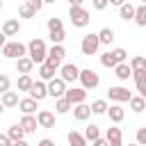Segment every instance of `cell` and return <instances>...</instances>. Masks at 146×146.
<instances>
[{"label":"cell","mask_w":146,"mask_h":146,"mask_svg":"<svg viewBox=\"0 0 146 146\" xmlns=\"http://www.w3.org/2000/svg\"><path fill=\"white\" fill-rule=\"evenodd\" d=\"M68 18H71L73 27H87L89 25V11L82 7V0H71Z\"/></svg>","instance_id":"1"},{"label":"cell","mask_w":146,"mask_h":146,"mask_svg":"<svg viewBox=\"0 0 146 146\" xmlns=\"http://www.w3.org/2000/svg\"><path fill=\"white\" fill-rule=\"evenodd\" d=\"M27 57L34 62V64H46V57H48V48H46V41L43 39H32L27 43Z\"/></svg>","instance_id":"2"},{"label":"cell","mask_w":146,"mask_h":146,"mask_svg":"<svg viewBox=\"0 0 146 146\" xmlns=\"http://www.w3.org/2000/svg\"><path fill=\"white\" fill-rule=\"evenodd\" d=\"M125 59H128L125 48H114V50H107L105 55H100V64L105 68H116L119 64H125Z\"/></svg>","instance_id":"3"},{"label":"cell","mask_w":146,"mask_h":146,"mask_svg":"<svg viewBox=\"0 0 146 146\" xmlns=\"http://www.w3.org/2000/svg\"><path fill=\"white\" fill-rule=\"evenodd\" d=\"M2 55L7 57V59H23V57H27V46L25 43H21V41H9L5 48H2Z\"/></svg>","instance_id":"4"},{"label":"cell","mask_w":146,"mask_h":146,"mask_svg":"<svg viewBox=\"0 0 146 146\" xmlns=\"http://www.w3.org/2000/svg\"><path fill=\"white\" fill-rule=\"evenodd\" d=\"M80 82H82V89L84 91H91L100 84V78L94 68H80Z\"/></svg>","instance_id":"5"},{"label":"cell","mask_w":146,"mask_h":146,"mask_svg":"<svg viewBox=\"0 0 146 146\" xmlns=\"http://www.w3.org/2000/svg\"><path fill=\"white\" fill-rule=\"evenodd\" d=\"M98 48H100V41H98V34H84L82 36V43H80V50H82V55H96L98 52Z\"/></svg>","instance_id":"6"},{"label":"cell","mask_w":146,"mask_h":146,"mask_svg":"<svg viewBox=\"0 0 146 146\" xmlns=\"http://www.w3.org/2000/svg\"><path fill=\"white\" fill-rule=\"evenodd\" d=\"M107 96H110V100H114V103H130V98H132V94L125 89V87H110L107 89Z\"/></svg>","instance_id":"7"},{"label":"cell","mask_w":146,"mask_h":146,"mask_svg":"<svg viewBox=\"0 0 146 146\" xmlns=\"http://www.w3.org/2000/svg\"><path fill=\"white\" fill-rule=\"evenodd\" d=\"M48 96H52L55 100H57V98H64V96H66V82H64L62 78L50 80V82H48Z\"/></svg>","instance_id":"8"},{"label":"cell","mask_w":146,"mask_h":146,"mask_svg":"<svg viewBox=\"0 0 146 146\" xmlns=\"http://www.w3.org/2000/svg\"><path fill=\"white\" fill-rule=\"evenodd\" d=\"M73 107L75 105H82L84 100H87V91L82 89V87H71V89H66V96H64Z\"/></svg>","instance_id":"9"},{"label":"cell","mask_w":146,"mask_h":146,"mask_svg":"<svg viewBox=\"0 0 146 146\" xmlns=\"http://www.w3.org/2000/svg\"><path fill=\"white\" fill-rule=\"evenodd\" d=\"M59 78L64 80V82H75V80H80V68L75 66V64H62V68H59Z\"/></svg>","instance_id":"10"},{"label":"cell","mask_w":146,"mask_h":146,"mask_svg":"<svg viewBox=\"0 0 146 146\" xmlns=\"http://www.w3.org/2000/svg\"><path fill=\"white\" fill-rule=\"evenodd\" d=\"M46 96H48V84H46L43 80H36V82L32 84V89H30V98L39 103V100H43Z\"/></svg>","instance_id":"11"},{"label":"cell","mask_w":146,"mask_h":146,"mask_svg":"<svg viewBox=\"0 0 146 146\" xmlns=\"http://www.w3.org/2000/svg\"><path fill=\"white\" fill-rule=\"evenodd\" d=\"M36 121H39V128H55V114L50 110L36 112Z\"/></svg>","instance_id":"12"},{"label":"cell","mask_w":146,"mask_h":146,"mask_svg":"<svg viewBox=\"0 0 146 146\" xmlns=\"http://www.w3.org/2000/svg\"><path fill=\"white\" fill-rule=\"evenodd\" d=\"M5 36H16L18 32H21V23H18V18H9V21H5V25H2V30H0Z\"/></svg>","instance_id":"13"},{"label":"cell","mask_w":146,"mask_h":146,"mask_svg":"<svg viewBox=\"0 0 146 146\" xmlns=\"http://www.w3.org/2000/svg\"><path fill=\"white\" fill-rule=\"evenodd\" d=\"M18 125L23 128V132H25V135H30V132H36L39 121H36V116H27V114H23V119H21V123H18Z\"/></svg>","instance_id":"14"},{"label":"cell","mask_w":146,"mask_h":146,"mask_svg":"<svg viewBox=\"0 0 146 146\" xmlns=\"http://www.w3.org/2000/svg\"><path fill=\"white\" fill-rule=\"evenodd\" d=\"M132 78H135V84H137L139 96L146 100V71H132Z\"/></svg>","instance_id":"15"},{"label":"cell","mask_w":146,"mask_h":146,"mask_svg":"<svg viewBox=\"0 0 146 146\" xmlns=\"http://www.w3.org/2000/svg\"><path fill=\"white\" fill-rule=\"evenodd\" d=\"M105 139H107V144H110V146H114V144H123V141H121V139H123V132H121V128H116V125L107 128V132H105Z\"/></svg>","instance_id":"16"},{"label":"cell","mask_w":146,"mask_h":146,"mask_svg":"<svg viewBox=\"0 0 146 146\" xmlns=\"http://www.w3.org/2000/svg\"><path fill=\"white\" fill-rule=\"evenodd\" d=\"M73 116H75L78 121H87V119L91 116V105H87V103L75 105V107H73Z\"/></svg>","instance_id":"17"},{"label":"cell","mask_w":146,"mask_h":146,"mask_svg":"<svg viewBox=\"0 0 146 146\" xmlns=\"http://www.w3.org/2000/svg\"><path fill=\"white\" fill-rule=\"evenodd\" d=\"M107 116H110V121H112V123H121V121L125 119V112H123V107H121V105H110Z\"/></svg>","instance_id":"18"},{"label":"cell","mask_w":146,"mask_h":146,"mask_svg":"<svg viewBox=\"0 0 146 146\" xmlns=\"http://www.w3.org/2000/svg\"><path fill=\"white\" fill-rule=\"evenodd\" d=\"M135 11H137V7H135L132 2H123V5L119 7V14H121L123 21H135Z\"/></svg>","instance_id":"19"},{"label":"cell","mask_w":146,"mask_h":146,"mask_svg":"<svg viewBox=\"0 0 146 146\" xmlns=\"http://www.w3.org/2000/svg\"><path fill=\"white\" fill-rule=\"evenodd\" d=\"M34 68V62L30 59V57H23V59H18L16 62V71L21 73V75H30V71Z\"/></svg>","instance_id":"20"},{"label":"cell","mask_w":146,"mask_h":146,"mask_svg":"<svg viewBox=\"0 0 146 146\" xmlns=\"http://www.w3.org/2000/svg\"><path fill=\"white\" fill-rule=\"evenodd\" d=\"M18 107H21V112H23V114L32 116V114L36 112V100H32V98H23V100L18 103Z\"/></svg>","instance_id":"21"},{"label":"cell","mask_w":146,"mask_h":146,"mask_svg":"<svg viewBox=\"0 0 146 146\" xmlns=\"http://www.w3.org/2000/svg\"><path fill=\"white\" fill-rule=\"evenodd\" d=\"M66 139H68V146H87L84 135H80L78 130H71V132L66 135Z\"/></svg>","instance_id":"22"},{"label":"cell","mask_w":146,"mask_h":146,"mask_svg":"<svg viewBox=\"0 0 146 146\" xmlns=\"http://www.w3.org/2000/svg\"><path fill=\"white\" fill-rule=\"evenodd\" d=\"M114 75H116L121 82H123V80H128V78L132 75V68H130V64H128V62H125V64H119V66L114 68Z\"/></svg>","instance_id":"23"},{"label":"cell","mask_w":146,"mask_h":146,"mask_svg":"<svg viewBox=\"0 0 146 146\" xmlns=\"http://www.w3.org/2000/svg\"><path fill=\"white\" fill-rule=\"evenodd\" d=\"M0 103H2L5 107H16L21 100H18V94H16V91H7V94H2Z\"/></svg>","instance_id":"24"},{"label":"cell","mask_w":146,"mask_h":146,"mask_svg":"<svg viewBox=\"0 0 146 146\" xmlns=\"http://www.w3.org/2000/svg\"><path fill=\"white\" fill-rule=\"evenodd\" d=\"M84 139H87V141H91V144H94L96 139H100V128H98L96 123L87 125V128H84Z\"/></svg>","instance_id":"25"},{"label":"cell","mask_w":146,"mask_h":146,"mask_svg":"<svg viewBox=\"0 0 146 146\" xmlns=\"http://www.w3.org/2000/svg\"><path fill=\"white\" fill-rule=\"evenodd\" d=\"M98 41L105 43V46H110V43L114 41V30H112V27H103V30L98 32Z\"/></svg>","instance_id":"26"},{"label":"cell","mask_w":146,"mask_h":146,"mask_svg":"<svg viewBox=\"0 0 146 146\" xmlns=\"http://www.w3.org/2000/svg\"><path fill=\"white\" fill-rule=\"evenodd\" d=\"M32 84H34V80H32L30 75H18V82H16V87H18V91H27V94H30V89H32Z\"/></svg>","instance_id":"27"},{"label":"cell","mask_w":146,"mask_h":146,"mask_svg":"<svg viewBox=\"0 0 146 146\" xmlns=\"http://www.w3.org/2000/svg\"><path fill=\"white\" fill-rule=\"evenodd\" d=\"M130 110H132L135 114L144 112V110H146V100H144L141 96H132V98H130Z\"/></svg>","instance_id":"28"},{"label":"cell","mask_w":146,"mask_h":146,"mask_svg":"<svg viewBox=\"0 0 146 146\" xmlns=\"http://www.w3.org/2000/svg\"><path fill=\"white\" fill-rule=\"evenodd\" d=\"M71 110H73V105H71L66 98H57V100H55V112H57V114H68Z\"/></svg>","instance_id":"29"},{"label":"cell","mask_w":146,"mask_h":146,"mask_svg":"<svg viewBox=\"0 0 146 146\" xmlns=\"http://www.w3.org/2000/svg\"><path fill=\"white\" fill-rule=\"evenodd\" d=\"M7 137H9L11 141H21V139L25 137V132H23V128L16 123V125H9V130H7Z\"/></svg>","instance_id":"30"},{"label":"cell","mask_w":146,"mask_h":146,"mask_svg":"<svg viewBox=\"0 0 146 146\" xmlns=\"http://www.w3.org/2000/svg\"><path fill=\"white\" fill-rule=\"evenodd\" d=\"M39 78H41V80H48V82L55 80V68H50L48 64H41V66H39Z\"/></svg>","instance_id":"31"},{"label":"cell","mask_w":146,"mask_h":146,"mask_svg":"<svg viewBox=\"0 0 146 146\" xmlns=\"http://www.w3.org/2000/svg\"><path fill=\"white\" fill-rule=\"evenodd\" d=\"M135 23L139 27H146V5H139L137 11H135Z\"/></svg>","instance_id":"32"},{"label":"cell","mask_w":146,"mask_h":146,"mask_svg":"<svg viewBox=\"0 0 146 146\" xmlns=\"http://www.w3.org/2000/svg\"><path fill=\"white\" fill-rule=\"evenodd\" d=\"M34 14H36V11H34V7H32L30 2H23V5L18 7V16H21V18H32Z\"/></svg>","instance_id":"33"},{"label":"cell","mask_w":146,"mask_h":146,"mask_svg":"<svg viewBox=\"0 0 146 146\" xmlns=\"http://www.w3.org/2000/svg\"><path fill=\"white\" fill-rule=\"evenodd\" d=\"M107 110H110V105L105 100H94L91 103V114H107Z\"/></svg>","instance_id":"34"},{"label":"cell","mask_w":146,"mask_h":146,"mask_svg":"<svg viewBox=\"0 0 146 146\" xmlns=\"http://www.w3.org/2000/svg\"><path fill=\"white\" fill-rule=\"evenodd\" d=\"M130 68L132 71H146V57H141V55L132 57L130 59Z\"/></svg>","instance_id":"35"},{"label":"cell","mask_w":146,"mask_h":146,"mask_svg":"<svg viewBox=\"0 0 146 146\" xmlns=\"http://www.w3.org/2000/svg\"><path fill=\"white\" fill-rule=\"evenodd\" d=\"M48 55H50V57H55V59H64L66 50H64V46H52V48L48 50Z\"/></svg>","instance_id":"36"},{"label":"cell","mask_w":146,"mask_h":146,"mask_svg":"<svg viewBox=\"0 0 146 146\" xmlns=\"http://www.w3.org/2000/svg\"><path fill=\"white\" fill-rule=\"evenodd\" d=\"M57 30H64V25H62V21L59 18H48V32H57Z\"/></svg>","instance_id":"37"},{"label":"cell","mask_w":146,"mask_h":146,"mask_svg":"<svg viewBox=\"0 0 146 146\" xmlns=\"http://www.w3.org/2000/svg\"><path fill=\"white\" fill-rule=\"evenodd\" d=\"M9 87H11V80H9V75L0 73V94H7V91H9Z\"/></svg>","instance_id":"38"},{"label":"cell","mask_w":146,"mask_h":146,"mask_svg":"<svg viewBox=\"0 0 146 146\" xmlns=\"http://www.w3.org/2000/svg\"><path fill=\"white\" fill-rule=\"evenodd\" d=\"M137 144H139V146H146V125H141V128L137 130Z\"/></svg>","instance_id":"39"},{"label":"cell","mask_w":146,"mask_h":146,"mask_svg":"<svg viewBox=\"0 0 146 146\" xmlns=\"http://www.w3.org/2000/svg\"><path fill=\"white\" fill-rule=\"evenodd\" d=\"M107 7V0H94V9H98V11H103Z\"/></svg>","instance_id":"40"},{"label":"cell","mask_w":146,"mask_h":146,"mask_svg":"<svg viewBox=\"0 0 146 146\" xmlns=\"http://www.w3.org/2000/svg\"><path fill=\"white\" fill-rule=\"evenodd\" d=\"M11 144H14V141H11L9 137H7V132H5V135L0 132V146H11Z\"/></svg>","instance_id":"41"},{"label":"cell","mask_w":146,"mask_h":146,"mask_svg":"<svg viewBox=\"0 0 146 146\" xmlns=\"http://www.w3.org/2000/svg\"><path fill=\"white\" fill-rule=\"evenodd\" d=\"M27 2H30V5L34 7V11H39V9L43 7V2H41V0H27Z\"/></svg>","instance_id":"42"},{"label":"cell","mask_w":146,"mask_h":146,"mask_svg":"<svg viewBox=\"0 0 146 146\" xmlns=\"http://www.w3.org/2000/svg\"><path fill=\"white\" fill-rule=\"evenodd\" d=\"M91 146H110V144H107V139H105V137H100V139H96Z\"/></svg>","instance_id":"43"},{"label":"cell","mask_w":146,"mask_h":146,"mask_svg":"<svg viewBox=\"0 0 146 146\" xmlns=\"http://www.w3.org/2000/svg\"><path fill=\"white\" fill-rule=\"evenodd\" d=\"M36 146H55V141H52V139H41Z\"/></svg>","instance_id":"44"},{"label":"cell","mask_w":146,"mask_h":146,"mask_svg":"<svg viewBox=\"0 0 146 146\" xmlns=\"http://www.w3.org/2000/svg\"><path fill=\"white\" fill-rule=\"evenodd\" d=\"M5 46H7V36H5V34H2V32H0V50H2V48H5Z\"/></svg>","instance_id":"45"},{"label":"cell","mask_w":146,"mask_h":146,"mask_svg":"<svg viewBox=\"0 0 146 146\" xmlns=\"http://www.w3.org/2000/svg\"><path fill=\"white\" fill-rule=\"evenodd\" d=\"M11 146H30V144H27V141H25V139H21V141H14V144H11Z\"/></svg>","instance_id":"46"},{"label":"cell","mask_w":146,"mask_h":146,"mask_svg":"<svg viewBox=\"0 0 146 146\" xmlns=\"http://www.w3.org/2000/svg\"><path fill=\"white\" fill-rule=\"evenodd\" d=\"M2 112H5V105H2V103H0V114H2Z\"/></svg>","instance_id":"47"},{"label":"cell","mask_w":146,"mask_h":146,"mask_svg":"<svg viewBox=\"0 0 146 146\" xmlns=\"http://www.w3.org/2000/svg\"><path fill=\"white\" fill-rule=\"evenodd\" d=\"M128 146H139V144H137V141H135V144H128Z\"/></svg>","instance_id":"48"},{"label":"cell","mask_w":146,"mask_h":146,"mask_svg":"<svg viewBox=\"0 0 146 146\" xmlns=\"http://www.w3.org/2000/svg\"><path fill=\"white\" fill-rule=\"evenodd\" d=\"M0 9H2V0H0Z\"/></svg>","instance_id":"49"}]
</instances>
